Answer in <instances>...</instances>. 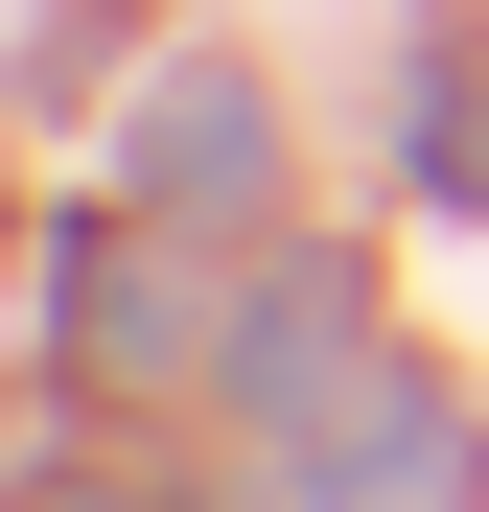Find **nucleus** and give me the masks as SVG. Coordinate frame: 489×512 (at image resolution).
Segmentation results:
<instances>
[{"label":"nucleus","instance_id":"obj_1","mask_svg":"<svg viewBox=\"0 0 489 512\" xmlns=\"http://www.w3.org/2000/svg\"><path fill=\"white\" fill-rule=\"evenodd\" d=\"M140 187H163V210H257V94H233V70L163 94V117H140Z\"/></svg>","mask_w":489,"mask_h":512}]
</instances>
